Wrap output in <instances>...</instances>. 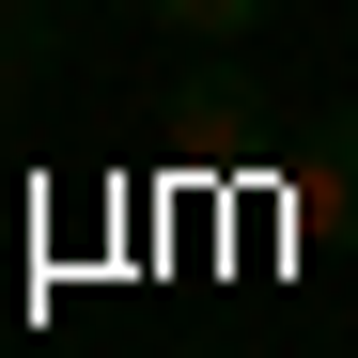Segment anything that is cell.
Wrapping results in <instances>:
<instances>
[{"instance_id": "6da1fadb", "label": "cell", "mask_w": 358, "mask_h": 358, "mask_svg": "<svg viewBox=\"0 0 358 358\" xmlns=\"http://www.w3.org/2000/svg\"><path fill=\"white\" fill-rule=\"evenodd\" d=\"M141 16H156V31H187V47H234V31H265L280 0H141Z\"/></svg>"}, {"instance_id": "7a4b0ae2", "label": "cell", "mask_w": 358, "mask_h": 358, "mask_svg": "<svg viewBox=\"0 0 358 358\" xmlns=\"http://www.w3.org/2000/svg\"><path fill=\"white\" fill-rule=\"evenodd\" d=\"M312 218H327V234H358V141H343V125L312 141Z\"/></svg>"}, {"instance_id": "3957f363", "label": "cell", "mask_w": 358, "mask_h": 358, "mask_svg": "<svg viewBox=\"0 0 358 358\" xmlns=\"http://www.w3.org/2000/svg\"><path fill=\"white\" fill-rule=\"evenodd\" d=\"M63 16H78V0H0V78H31V63H47V31H63Z\"/></svg>"}]
</instances>
